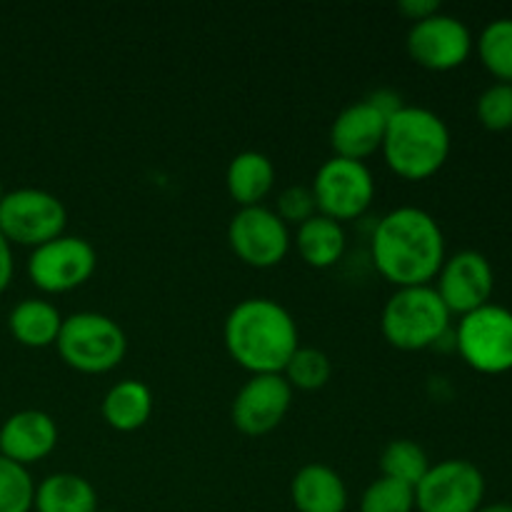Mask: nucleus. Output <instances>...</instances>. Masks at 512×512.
<instances>
[{"mask_svg": "<svg viewBox=\"0 0 512 512\" xmlns=\"http://www.w3.org/2000/svg\"><path fill=\"white\" fill-rule=\"evenodd\" d=\"M428 468V453H425L423 445L415 443V440L395 438L390 440L383 448V453H380V473H383L385 478L400 480V483L410 485V488H415V485L423 480Z\"/></svg>", "mask_w": 512, "mask_h": 512, "instance_id": "23", "label": "nucleus"}, {"mask_svg": "<svg viewBox=\"0 0 512 512\" xmlns=\"http://www.w3.org/2000/svg\"><path fill=\"white\" fill-rule=\"evenodd\" d=\"M63 325V315L50 300L25 298L10 310L8 328L13 338L25 348H48L55 345Z\"/></svg>", "mask_w": 512, "mask_h": 512, "instance_id": "22", "label": "nucleus"}, {"mask_svg": "<svg viewBox=\"0 0 512 512\" xmlns=\"http://www.w3.org/2000/svg\"><path fill=\"white\" fill-rule=\"evenodd\" d=\"M478 55L498 83L512 85V18H498L483 28Z\"/></svg>", "mask_w": 512, "mask_h": 512, "instance_id": "24", "label": "nucleus"}, {"mask_svg": "<svg viewBox=\"0 0 512 512\" xmlns=\"http://www.w3.org/2000/svg\"><path fill=\"white\" fill-rule=\"evenodd\" d=\"M478 512H512V503H490L480 505Z\"/></svg>", "mask_w": 512, "mask_h": 512, "instance_id": "32", "label": "nucleus"}, {"mask_svg": "<svg viewBox=\"0 0 512 512\" xmlns=\"http://www.w3.org/2000/svg\"><path fill=\"white\" fill-rule=\"evenodd\" d=\"M440 300L450 315L458 313L460 318L473 310L483 308L490 303L495 290V273L490 260L478 250H460V253L445 258L443 268L435 275Z\"/></svg>", "mask_w": 512, "mask_h": 512, "instance_id": "13", "label": "nucleus"}, {"mask_svg": "<svg viewBox=\"0 0 512 512\" xmlns=\"http://www.w3.org/2000/svg\"><path fill=\"white\" fill-rule=\"evenodd\" d=\"M13 270V248H10V243L5 240V235L0 233V293H3L10 285V280H13Z\"/></svg>", "mask_w": 512, "mask_h": 512, "instance_id": "31", "label": "nucleus"}, {"mask_svg": "<svg viewBox=\"0 0 512 512\" xmlns=\"http://www.w3.org/2000/svg\"><path fill=\"white\" fill-rule=\"evenodd\" d=\"M230 358L253 375L283 373L300 348L298 323L283 303L265 295L243 298L230 308L223 325Z\"/></svg>", "mask_w": 512, "mask_h": 512, "instance_id": "2", "label": "nucleus"}, {"mask_svg": "<svg viewBox=\"0 0 512 512\" xmlns=\"http://www.w3.org/2000/svg\"><path fill=\"white\" fill-rule=\"evenodd\" d=\"M293 405V388L280 373L253 375L235 395L230 420L243 435H268L278 428Z\"/></svg>", "mask_w": 512, "mask_h": 512, "instance_id": "14", "label": "nucleus"}, {"mask_svg": "<svg viewBox=\"0 0 512 512\" xmlns=\"http://www.w3.org/2000/svg\"><path fill=\"white\" fill-rule=\"evenodd\" d=\"M290 500L298 512H345L348 485L325 463H308L290 480Z\"/></svg>", "mask_w": 512, "mask_h": 512, "instance_id": "17", "label": "nucleus"}, {"mask_svg": "<svg viewBox=\"0 0 512 512\" xmlns=\"http://www.w3.org/2000/svg\"><path fill=\"white\" fill-rule=\"evenodd\" d=\"M280 375L288 380L293 390H320L328 385L333 375V363L328 353L320 348H298Z\"/></svg>", "mask_w": 512, "mask_h": 512, "instance_id": "25", "label": "nucleus"}, {"mask_svg": "<svg viewBox=\"0 0 512 512\" xmlns=\"http://www.w3.org/2000/svg\"><path fill=\"white\" fill-rule=\"evenodd\" d=\"M275 213L283 218V223L303 225L305 220L318 215V203H315L313 188H308V185H288L285 190H280Z\"/></svg>", "mask_w": 512, "mask_h": 512, "instance_id": "29", "label": "nucleus"}, {"mask_svg": "<svg viewBox=\"0 0 512 512\" xmlns=\"http://www.w3.org/2000/svg\"><path fill=\"white\" fill-rule=\"evenodd\" d=\"M103 420L118 433L140 430L153 415V390L143 380L125 378L110 385L100 403Z\"/></svg>", "mask_w": 512, "mask_h": 512, "instance_id": "19", "label": "nucleus"}, {"mask_svg": "<svg viewBox=\"0 0 512 512\" xmlns=\"http://www.w3.org/2000/svg\"><path fill=\"white\" fill-rule=\"evenodd\" d=\"M35 483L28 468L0 455V512H30Z\"/></svg>", "mask_w": 512, "mask_h": 512, "instance_id": "27", "label": "nucleus"}, {"mask_svg": "<svg viewBox=\"0 0 512 512\" xmlns=\"http://www.w3.org/2000/svg\"><path fill=\"white\" fill-rule=\"evenodd\" d=\"M485 500V475L470 460L448 458L430 465L415 485V510L478 512Z\"/></svg>", "mask_w": 512, "mask_h": 512, "instance_id": "10", "label": "nucleus"}, {"mask_svg": "<svg viewBox=\"0 0 512 512\" xmlns=\"http://www.w3.org/2000/svg\"><path fill=\"white\" fill-rule=\"evenodd\" d=\"M398 10L403 15H408L413 23H418V20L440 13V3L438 0H400Z\"/></svg>", "mask_w": 512, "mask_h": 512, "instance_id": "30", "label": "nucleus"}, {"mask_svg": "<svg viewBox=\"0 0 512 512\" xmlns=\"http://www.w3.org/2000/svg\"><path fill=\"white\" fill-rule=\"evenodd\" d=\"M310 188L318 203V213L338 223L355 220L375 200V178L368 163L340 158V155H333L315 170Z\"/></svg>", "mask_w": 512, "mask_h": 512, "instance_id": "8", "label": "nucleus"}, {"mask_svg": "<svg viewBox=\"0 0 512 512\" xmlns=\"http://www.w3.org/2000/svg\"><path fill=\"white\" fill-rule=\"evenodd\" d=\"M58 445V423L45 410H18L0 428V455L28 465L48 458Z\"/></svg>", "mask_w": 512, "mask_h": 512, "instance_id": "16", "label": "nucleus"}, {"mask_svg": "<svg viewBox=\"0 0 512 512\" xmlns=\"http://www.w3.org/2000/svg\"><path fill=\"white\" fill-rule=\"evenodd\" d=\"M98 512H100V510H98Z\"/></svg>", "mask_w": 512, "mask_h": 512, "instance_id": "34", "label": "nucleus"}, {"mask_svg": "<svg viewBox=\"0 0 512 512\" xmlns=\"http://www.w3.org/2000/svg\"><path fill=\"white\" fill-rule=\"evenodd\" d=\"M225 185L228 193L240 208L263 205L270 190L275 188V165L260 150H240L233 155L225 170Z\"/></svg>", "mask_w": 512, "mask_h": 512, "instance_id": "18", "label": "nucleus"}, {"mask_svg": "<svg viewBox=\"0 0 512 512\" xmlns=\"http://www.w3.org/2000/svg\"><path fill=\"white\" fill-rule=\"evenodd\" d=\"M228 243L250 268H273L288 255L290 225L268 205L238 208L228 223Z\"/></svg>", "mask_w": 512, "mask_h": 512, "instance_id": "11", "label": "nucleus"}, {"mask_svg": "<svg viewBox=\"0 0 512 512\" xmlns=\"http://www.w3.org/2000/svg\"><path fill=\"white\" fill-rule=\"evenodd\" d=\"M450 128L425 105H403L385 125L383 158L395 175L425 180L438 173L450 158Z\"/></svg>", "mask_w": 512, "mask_h": 512, "instance_id": "3", "label": "nucleus"}, {"mask_svg": "<svg viewBox=\"0 0 512 512\" xmlns=\"http://www.w3.org/2000/svg\"><path fill=\"white\" fill-rule=\"evenodd\" d=\"M98 268L95 245L83 235H58L33 248L28 258V278L43 293H68L93 278Z\"/></svg>", "mask_w": 512, "mask_h": 512, "instance_id": "9", "label": "nucleus"}, {"mask_svg": "<svg viewBox=\"0 0 512 512\" xmlns=\"http://www.w3.org/2000/svg\"><path fill=\"white\" fill-rule=\"evenodd\" d=\"M475 115L480 125L493 133H503L512 128V85L510 83H493L480 93L475 103Z\"/></svg>", "mask_w": 512, "mask_h": 512, "instance_id": "28", "label": "nucleus"}, {"mask_svg": "<svg viewBox=\"0 0 512 512\" xmlns=\"http://www.w3.org/2000/svg\"><path fill=\"white\" fill-rule=\"evenodd\" d=\"M460 358L483 375L512 370V310L488 303L463 315L455 330Z\"/></svg>", "mask_w": 512, "mask_h": 512, "instance_id": "6", "label": "nucleus"}, {"mask_svg": "<svg viewBox=\"0 0 512 512\" xmlns=\"http://www.w3.org/2000/svg\"><path fill=\"white\" fill-rule=\"evenodd\" d=\"M68 208L55 193L43 188H15L0 200V233L10 245H38L63 235Z\"/></svg>", "mask_w": 512, "mask_h": 512, "instance_id": "7", "label": "nucleus"}, {"mask_svg": "<svg viewBox=\"0 0 512 512\" xmlns=\"http://www.w3.org/2000/svg\"><path fill=\"white\" fill-rule=\"evenodd\" d=\"M405 48L423 68L453 70L460 68L473 53V33L455 15L435 13L410 25Z\"/></svg>", "mask_w": 512, "mask_h": 512, "instance_id": "12", "label": "nucleus"}, {"mask_svg": "<svg viewBox=\"0 0 512 512\" xmlns=\"http://www.w3.org/2000/svg\"><path fill=\"white\" fill-rule=\"evenodd\" d=\"M360 512H415V488L380 475L360 495Z\"/></svg>", "mask_w": 512, "mask_h": 512, "instance_id": "26", "label": "nucleus"}, {"mask_svg": "<svg viewBox=\"0 0 512 512\" xmlns=\"http://www.w3.org/2000/svg\"><path fill=\"white\" fill-rule=\"evenodd\" d=\"M60 358L68 368L78 373L100 375L118 368L128 353V338L118 320L95 310L63 318L58 340H55Z\"/></svg>", "mask_w": 512, "mask_h": 512, "instance_id": "5", "label": "nucleus"}, {"mask_svg": "<svg viewBox=\"0 0 512 512\" xmlns=\"http://www.w3.org/2000/svg\"><path fill=\"white\" fill-rule=\"evenodd\" d=\"M370 255L395 288L430 285L445 263V235L438 220L423 208L400 205L375 223Z\"/></svg>", "mask_w": 512, "mask_h": 512, "instance_id": "1", "label": "nucleus"}, {"mask_svg": "<svg viewBox=\"0 0 512 512\" xmlns=\"http://www.w3.org/2000/svg\"><path fill=\"white\" fill-rule=\"evenodd\" d=\"M345 245H348V235H345L343 223L323 213L313 215L295 230V248L310 268H333L343 258Z\"/></svg>", "mask_w": 512, "mask_h": 512, "instance_id": "20", "label": "nucleus"}, {"mask_svg": "<svg viewBox=\"0 0 512 512\" xmlns=\"http://www.w3.org/2000/svg\"><path fill=\"white\" fill-rule=\"evenodd\" d=\"M3 195H5V190H3V180H0V200H3Z\"/></svg>", "mask_w": 512, "mask_h": 512, "instance_id": "33", "label": "nucleus"}, {"mask_svg": "<svg viewBox=\"0 0 512 512\" xmlns=\"http://www.w3.org/2000/svg\"><path fill=\"white\" fill-rule=\"evenodd\" d=\"M450 328V310L433 285L395 288L385 300L380 330L398 350H425L438 345Z\"/></svg>", "mask_w": 512, "mask_h": 512, "instance_id": "4", "label": "nucleus"}, {"mask_svg": "<svg viewBox=\"0 0 512 512\" xmlns=\"http://www.w3.org/2000/svg\"><path fill=\"white\" fill-rule=\"evenodd\" d=\"M385 125L388 115L383 110L375 108L368 98L355 100L335 115L330 125V145L340 158L365 160L383 148Z\"/></svg>", "mask_w": 512, "mask_h": 512, "instance_id": "15", "label": "nucleus"}, {"mask_svg": "<svg viewBox=\"0 0 512 512\" xmlns=\"http://www.w3.org/2000/svg\"><path fill=\"white\" fill-rule=\"evenodd\" d=\"M35 512H98L93 483L78 473H53L35 488Z\"/></svg>", "mask_w": 512, "mask_h": 512, "instance_id": "21", "label": "nucleus"}]
</instances>
